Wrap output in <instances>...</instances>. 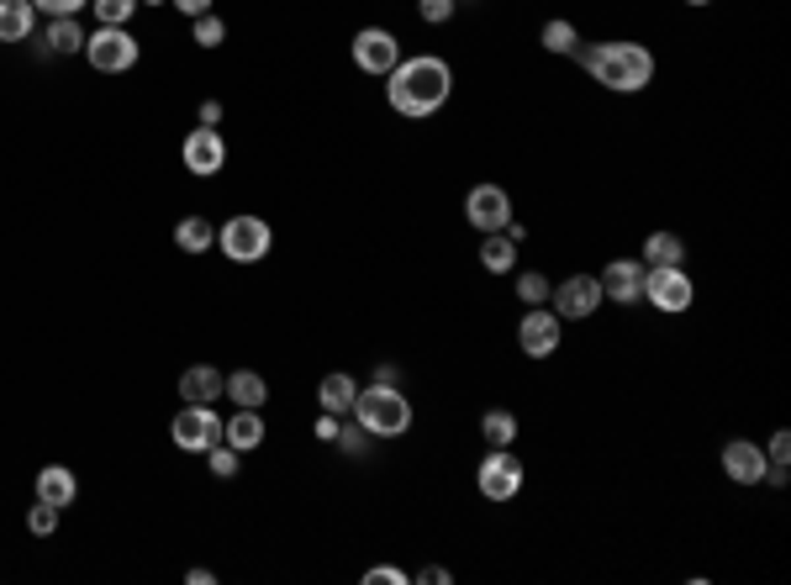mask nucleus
I'll return each mask as SVG.
<instances>
[{"instance_id": "obj_1", "label": "nucleus", "mask_w": 791, "mask_h": 585, "mask_svg": "<svg viewBox=\"0 0 791 585\" xmlns=\"http://www.w3.org/2000/svg\"><path fill=\"white\" fill-rule=\"evenodd\" d=\"M449 90H455V69H449L443 58H432V53L402 58L396 69L385 74V100H391V111H396V117H411V122L443 111Z\"/></svg>"}, {"instance_id": "obj_2", "label": "nucleus", "mask_w": 791, "mask_h": 585, "mask_svg": "<svg viewBox=\"0 0 791 585\" xmlns=\"http://www.w3.org/2000/svg\"><path fill=\"white\" fill-rule=\"evenodd\" d=\"M576 58L597 85L618 90V96H639L654 79V53L644 43H597V48H576Z\"/></svg>"}, {"instance_id": "obj_3", "label": "nucleus", "mask_w": 791, "mask_h": 585, "mask_svg": "<svg viewBox=\"0 0 791 585\" xmlns=\"http://www.w3.org/2000/svg\"><path fill=\"white\" fill-rule=\"evenodd\" d=\"M349 416L360 422L370 438H402V433L411 427V401L396 386H381V380H375L370 390L354 396V412Z\"/></svg>"}, {"instance_id": "obj_4", "label": "nucleus", "mask_w": 791, "mask_h": 585, "mask_svg": "<svg viewBox=\"0 0 791 585\" xmlns=\"http://www.w3.org/2000/svg\"><path fill=\"white\" fill-rule=\"evenodd\" d=\"M269 243H275V232H269V221L254 217V212L227 217L222 232H216V248H222L233 264H259V259H269Z\"/></svg>"}, {"instance_id": "obj_5", "label": "nucleus", "mask_w": 791, "mask_h": 585, "mask_svg": "<svg viewBox=\"0 0 791 585\" xmlns=\"http://www.w3.org/2000/svg\"><path fill=\"white\" fill-rule=\"evenodd\" d=\"M138 37L127 32V26H100V32H90L85 37V58H90V69L100 74H127L132 64H138Z\"/></svg>"}, {"instance_id": "obj_6", "label": "nucleus", "mask_w": 791, "mask_h": 585, "mask_svg": "<svg viewBox=\"0 0 791 585\" xmlns=\"http://www.w3.org/2000/svg\"><path fill=\"white\" fill-rule=\"evenodd\" d=\"M644 301H649V306H660V312H671V317H681V312H692V301H696L692 274H686L681 264L644 269Z\"/></svg>"}, {"instance_id": "obj_7", "label": "nucleus", "mask_w": 791, "mask_h": 585, "mask_svg": "<svg viewBox=\"0 0 791 585\" xmlns=\"http://www.w3.org/2000/svg\"><path fill=\"white\" fill-rule=\"evenodd\" d=\"M475 486L485 501H496V507H506L517 490H523V459L512 454V448H491L485 454V464L475 469Z\"/></svg>"}, {"instance_id": "obj_8", "label": "nucleus", "mask_w": 791, "mask_h": 585, "mask_svg": "<svg viewBox=\"0 0 791 585\" xmlns=\"http://www.w3.org/2000/svg\"><path fill=\"white\" fill-rule=\"evenodd\" d=\"M607 301L601 295V280L597 274H570V280H559L549 291V306H554V317L559 322H586V317H597V306Z\"/></svg>"}, {"instance_id": "obj_9", "label": "nucleus", "mask_w": 791, "mask_h": 585, "mask_svg": "<svg viewBox=\"0 0 791 585\" xmlns=\"http://www.w3.org/2000/svg\"><path fill=\"white\" fill-rule=\"evenodd\" d=\"M169 438L185 454H206L212 443H222V416H216V407H191L185 401V412L169 422Z\"/></svg>"}, {"instance_id": "obj_10", "label": "nucleus", "mask_w": 791, "mask_h": 585, "mask_svg": "<svg viewBox=\"0 0 791 585\" xmlns=\"http://www.w3.org/2000/svg\"><path fill=\"white\" fill-rule=\"evenodd\" d=\"M464 221L475 227V232H506V221H512V195L502 185H475V191L464 195Z\"/></svg>"}, {"instance_id": "obj_11", "label": "nucleus", "mask_w": 791, "mask_h": 585, "mask_svg": "<svg viewBox=\"0 0 791 585\" xmlns=\"http://www.w3.org/2000/svg\"><path fill=\"white\" fill-rule=\"evenodd\" d=\"M559 317H554L549 306H527V317L517 322V343H523L527 359H549V354H559Z\"/></svg>"}, {"instance_id": "obj_12", "label": "nucleus", "mask_w": 791, "mask_h": 585, "mask_svg": "<svg viewBox=\"0 0 791 585\" xmlns=\"http://www.w3.org/2000/svg\"><path fill=\"white\" fill-rule=\"evenodd\" d=\"M354 64L364 74H391L402 64V43H396V32H385V26H364L360 37H354Z\"/></svg>"}, {"instance_id": "obj_13", "label": "nucleus", "mask_w": 791, "mask_h": 585, "mask_svg": "<svg viewBox=\"0 0 791 585\" xmlns=\"http://www.w3.org/2000/svg\"><path fill=\"white\" fill-rule=\"evenodd\" d=\"M180 159H185L191 174L212 180V174H222V164H227V143H222L216 127H195L191 138H185V148H180Z\"/></svg>"}, {"instance_id": "obj_14", "label": "nucleus", "mask_w": 791, "mask_h": 585, "mask_svg": "<svg viewBox=\"0 0 791 585\" xmlns=\"http://www.w3.org/2000/svg\"><path fill=\"white\" fill-rule=\"evenodd\" d=\"M597 280H601V295H607V301H618V306L644 301V264H639V259H612Z\"/></svg>"}, {"instance_id": "obj_15", "label": "nucleus", "mask_w": 791, "mask_h": 585, "mask_svg": "<svg viewBox=\"0 0 791 585\" xmlns=\"http://www.w3.org/2000/svg\"><path fill=\"white\" fill-rule=\"evenodd\" d=\"M723 469H728L734 486H760V480H766V448L749 438H734L723 448Z\"/></svg>"}, {"instance_id": "obj_16", "label": "nucleus", "mask_w": 791, "mask_h": 585, "mask_svg": "<svg viewBox=\"0 0 791 585\" xmlns=\"http://www.w3.org/2000/svg\"><path fill=\"white\" fill-rule=\"evenodd\" d=\"M216 396H227V375L216 365H191L180 375V401L191 407H216Z\"/></svg>"}, {"instance_id": "obj_17", "label": "nucleus", "mask_w": 791, "mask_h": 585, "mask_svg": "<svg viewBox=\"0 0 791 585\" xmlns=\"http://www.w3.org/2000/svg\"><path fill=\"white\" fill-rule=\"evenodd\" d=\"M74 496H79V480H74L70 464H43L38 469V501H49V507H74Z\"/></svg>"}, {"instance_id": "obj_18", "label": "nucleus", "mask_w": 791, "mask_h": 585, "mask_svg": "<svg viewBox=\"0 0 791 585\" xmlns=\"http://www.w3.org/2000/svg\"><path fill=\"white\" fill-rule=\"evenodd\" d=\"M354 396H360V386H354V375H343V369H333V375L317 386V401H322L328 416H349L354 412Z\"/></svg>"}, {"instance_id": "obj_19", "label": "nucleus", "mask_w": 791, "mask_h": 585, "mask_svg": "<svg viewBox=\"0 0 791 585\" xmlns=\"http://www.w3.org/2000/svg\"><path fill=\"white\" fill-rule=\"evenodd\" d=\"M38 22V6L32 0H0V43H26Z\"/></svg>"}, {"instance_id": "obj_20", "label": "nucleus", "mask_w": 791, "mask_h": 585, "mask_svg": "<svg viewBox=\"0 0 791 585\" xmlns=\"http://www.w3.org/2000/svg\"><path fill=\"white\" fill-rule=\"evenodd\" d=\"M222 438L233 443L238 454H254V448L264 443V416L254 412V407H238V416H233V422H222Z\"/></svg>"}, {"instance_id": "obj_21", "label": "nucleus", "mask_w": 791, "mask_h": 585, "mask_svg": "<svg viewBox=\"0 0 791 585\" xmlns=\"http://www.w3.org/2000/svg\"><path fill=\"white\" fill-rule=\"evenodd\" d=\"M681 259H686V243H681V232H649V238H644V264H649V269L681 264Z\"/></svg>"}, {"instance_id": "obj_22", "label": "nucleus", "mask_w": 791, "mask_h": 585, "mask_svg": "<svg viewBox=\"0 0 791 585\" xmlns=\"http://www.w3.org/2000/svg\"><path fill=\"white\" fill-rule=\"evenodd\" d=\"M227 396H233L238 407H254V412H259L264 401H269V386H264V375H254V369H238V375H227Z\"/></svg>"}, {"instance_id": "obj_23", "label": "nucleus", "mask_w": 791, "mask_h": 585, "mask_svg": "<svg viewBox=\"0 0 791 585\" xmlns=\"http://www.w3.org/2000/svg\"><path fill=\"white\" fill-rule=\"evenodd\" d=\"M174 243H180V253H212L216 232L206 217H185L180 227H174Z\"/></svg>"}, {"instance_id": "obj_24", "label": "nucleus", "mask_w": 791, "mask_h": 585, "mask_svg": "<svg viewBox=\"0 0 791 585\" xmlns=\"http://www.w3.org/2000/svg\"><path fill=\"white\" fill-rule=\"evenodd\" d=\"M480 264L491 269V274H506V269L517 264V243H512L506 232H485V243H480Z\"/></svg>"}, {"instance_id": "obj_25", "label": "nucleus", "mask_w": 791, "mask_h": 585, "mask_svg": "<svg viewBox=\"0 0 791 585\" xmlns=\"http://www.w3.org/2000/svg\"><path fill=\"white\" fill-rule=\"evenodd\" d=\"M480 433H485V443H491V448H512V438H517V416L496 407V412L480 416Z\"/></svg>"}, {"instance_id": "obj_26", "label": "nucleus", "mask_w": 791, "mask_h": 585, "mask_svg": "<svg viewBox=\"0 0 791 585\" xmlns=\"http://www.w3.org/2000/svg\"><path fill=\"white\" fill-rule=\"evenodd\" d=\"M538 43H544L549 53H576V48H580V32H576V22L554 17V22H544V32H538Z\"/></svg>"}, {"instance_id": "obj_27", "label": "nucleus", "mask_w": 791, "mask_h": 585, "mask_svg": "<svg viewBox=\"0 0 791 585\" xmlns=\"http://www.w3.org/2000/svg\"><path fill=\"white\" fill-rule=\"evenodd\" d=\"M49 48L53 53H85V32H79V22H74V17H53Z\"/></svg>"}, {"instance_id": "obj_28", "label": "nucleus", "mask_w": 791, "mask_h": 585, "mask_svg": "<svg viewBox=\"0 0 791 585\" xmlns=\"http://www.w3.org/2000/svg\"><path fill=\"white\" fill-rule=\"evenodd\" d=\"M549 274H538V269H523V274H517V301H523V306H549Z\"/></svg>"}, {"instance_id": "obj_29", "label": "nucleus", "mask_w": 791, "mask_h": 585, "mask_svg": "<svg viewBox=\"0 0 791 585\" xmlns=\"http://www.w3.org/2000/svg\"><path fill=\"white\" fill-rule=\"evenodd\" d=\"M90 6H96L100 26H127L132 22V11H138V0H90Z\"/></svg>"}, {"instance_id": "obj_30", "label": "nucleus", "mask_w": 791, "mask_h": 585, "mask_svg": "<svg viewBox=\"0 0 791 585\" xmlns=\"http://www.w3.org/2000/svg\"><path fill=\"white\" fill-rule=\"evenodd\" d=\"M206 459H212L216 480H233V475H238V448H233V443H212V448H206Z\"/></svg>"}, {"instance_id": "obj_31", "label": "nucleus", "mask_w": 791, "mask_h": 585, "mask_svg": "<svg viewBox=\"0 0 791 585\" xmlns=\"http://www.w3.org/2000/svg\"><path fill=\"white\" fill-rule=\"evenodd\" d=\"M195 43H201V48H222V43H227V22L212 17V11H206V17H195Z\"/></svg>"}, {"instance_id": "obj_32", "label": "nucleus", "mask_w": 791, "mask_h": 585, "mask_svg": "<svg viewBox=\"0 0 791 585\" xmlns=\"http://www.w3.org/2000/svg\"><path fill=\"white\" fill-rule=\"evenodd\" d=\"M338 448L354 454V459H364V454H370V433H364L360 422H338Z\"/></svg>"}, {"instance_id": "obj_33", "label": "nucleus", "mask_w": 791, "mask_h": 585, "mask_svg": "<svg viewBox=\"0 0 791 585\" xmlns=\"http://www.w3.org/2000/svg\"><path fill=\"white\" fill-rule=\"evenodd\" d=\"M455 11H459V0H417V17H423L428 26L455 22Z\"/></svg>"}, {"instance_id": "obj_34", "label": "nucleus", "mask_w": 791, "mask_h": 585, "mask_svg": "<svg viewBox=\"0 0 791 585\" xmlns=\"http://www.w3.org/2000/svg\"><path fill=\"white\" fill-rule=\"evenodd\" d=\"M26 528H32L38 538H49L53 528H58V507H49V501H38V507L26 512Z\"/></svg>"}, {"instance_id": "obj_35", "label": "nucleus", "mask_w": 791, "mask_h": 585, "mask_svg": "<svg viewBox=\"0 0 791 585\" xmlns=\"http://www.w3.org/2000/svg\"><path fill=\"white\" fill-rule=\"evenodd\" d=\"M364 581L370 585H407L411 575L407 570H396V564H375V570H364Z\"/></svg>"}, {"instance_id": "obj_36", "label": "nucleus", "mask_w": 791, "mask_h": 585, "mask_svg": "<svg viewBox=\"0 0 791 585\" xmlns=\"http://www.w3.org/2000/svg\"><path fill=\"white\" fill-rule=\"evenodd\" d=\"M38 11H49V17H74L79 6H90V0H32Z\"/></svg>"}, {"instance_id": "obj_37", "label": "nucleus", "mask_w": 791, "mask_h": 585, "mask_svg": "<svg viewBox=\"0 0 791 585\" xmlns=\"http://www.w3.org/2000/svg\"><path fill=\"white\" fill-rule=\"evenodd\" d=\"M766 459H770V464H791V433H776V438H770Z\"/></svg>"}, {"instance_id": "obj_38", "label": "nucleus", "mask_w": 791, "mask_h": 585, "mask_svg": "<svg viewBox=\"0 0 791 585\" xmlns=\"http://www.w3.org/2000/svg\"><path fill=\"white\" fill-rule=\"evenodd\" d=\"M195 117H201V127H216L222 122V100H201V111H195Z\"/></svg>"}, {"instance_id": "obj_39", "label": "nucleus", "mask_w": 791, "mask_h": 585, "mask_svg": "<svg viewBox=\"0 0 791 585\" xmlns=\"http://www.w3.org/2000/svg\"><path fill=\"white\" fill-rule=\"evenodd\" d=\"M174 11H185V17H206L212 11V0H169Z\"/></svg>"}, {"instance_id": "obj_40", "label": "nucleus", "mask_w": 791, "mask_h": 585, "mask_svg": "<svg viewBox=\"0 0 791 585\" xmlns=\"http://www.w3.org/2000/svg\"><path fill=\"white\" fill-rule=\"evenodd\" d=\"M766 480H770V486H787L791 469H787V464H770V459H766Z\"/></svg>"}, {"instance_id": "obj_41", "label": "nucleus", "mask_w": 791, "mask_h": 585, "mask_svg": "<svg viewBox=\"0 0 791 585\" xmlns=\"http://www.w3.org/2000/svg\"><path fill=\"white\" fill-rule=\"evenodd\" d=\"M317 438H322V443L338 438V416H322V422H317Z\"/></svg>"}, {"instance_id": "obj_42", "label": "nucleus", "mask_w": 791, "mask_h": 585, "mask_svg": "<svg viewBox=\"0 0 791 585\" xmlns=\"http://www.w3.org/2000/svg\"><path fill=\"white\" fill-rule=\"evenodd\" d=\"M417 581H432V585H449V570H438V564H432V570H423V575H417Z\"/></svg>"}, {"instance_id": "obj_43", "label": "nucleus", "mask_w": 791, "mask_h": 585, "mask_svg": "<svg viewBox=\"0 0 791 585\" xmlns=\"http://www.w3.org/2000/svg\"><path fill=\"white\" fill-rule=\"evenodd\" d=\"M138 6H169V0H138Z\"/></svg>"}, {"instance_id": "obj_44", "label": "nucleus", "mask_w": 791, "mask_h": 585, "mask_svg": "<svg viewBox=\"0 0 791 585\" xmlns=\"http://www.w3.org/2000/svg\"><path fill=\"white\" fill-rule=\"evenodd\" d=\"M686 6H713V0H686Z\"/></svg>"}]
</instances>
